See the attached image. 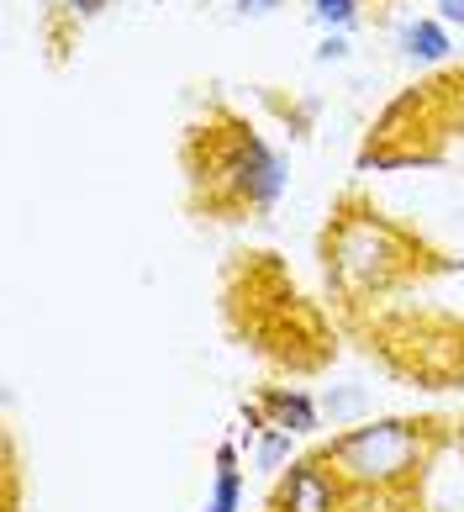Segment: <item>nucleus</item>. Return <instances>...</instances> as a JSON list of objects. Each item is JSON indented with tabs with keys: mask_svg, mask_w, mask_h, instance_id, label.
<instances>
[{
	"mask_svg": "<svg viewBox=\"0 0 464 512\" xmlns=\"http://www.w3.org/2000/svg\"><path fill=\"white\" fill-rule=\"evenodd\" d=\"M428 454V428L406 423V417H375V423H354L333 433V444L322 449V465H333V476L348 486H401Z\"/></svg>",
	"mask_w": 464,
	"mask_h": 512,
	"instance_id": "obj_1",
	"label": "nucleus"
},
{
	"mask_svg": "<svg viewBox=\"0 0 464 512\" xmlns=\"http://www.w3.org/2000/svg\"><path fill=\"white\" fill-rule=\"evenodd\" d=\"M406 270V243L380 217H343L327 238V275L343 291H380Z\"/></svg>",
	"mask_w": 464,
	"mask_h": 512,
	"instance_id": "obj_2",
	"label": "nucleus"
},
{
	"mask_svg": "<svg viewBox=\"0 0 464 512\" xmlns=\"http://www.w3.org/2000/svg\"><path fill=\"white\" fill-rule=\"evenodd\" d=\"M211 180L227 191V201L269 212V206L285 196L290 169L254 127H227V138L217 143V159H211Z\"/></svg>",
	"mask_w": 464,
	"mask_h": 512,
	"instance_id": "obj_3",
	"label": "nucleus"
},
{
	"mask_svg": "<svg viewBox=\"0 0 464 512\" xmlns=\"http://www.w3.org/2000/svg\"><path fill=\"white\" fill-rule=\"evenodd\" d=\"M343 502V481L317 460H290L280 470V491H275V512H338Z\"/></svg>",
	"mask_w": 464,
	"mask_h": 512,
	"instance_id": "obj_4",
	"label": "nucleus"
},
{
	"mask_svg": "<svg viewBox=\"0 0 464 512\" xmlns=\"http://www.w3.org/2000/svg\"><path fill=\"white\" fill-rule=\"evenodd\" d=\"M259 412H264L269 428H285V433H296V439H312L322 428V402L306 396L301 386H269L259 396Z\"/></svg>",
	"mask_w": 464,
	"mask_h": 512,
	"instance_id": "obj_5",
	"label": "nucleus"
},
{
	"mask_svg": "<svg viewBox=\"0 0 464 512\" xmlns=\"http://www.w3.org/2000/svg\"><path fill=\"white\" fill-rule=\"evenodd\" d=\"M396 48H401V59H412V64H443L454 53V37L438 16H412V22H401V32H396Z\"/></svg>",
	"mask_w": 464,
	"mask_h": 512,
	"instance_id": "obj_6",
	"label": "nucleus"
},
{
	"mask_svg": "<svg viewBox=\"0 0 464 512\" xmlns=\"http://www.w3.org/2000/svg\"><path fill=\"white\" fill-rule=\"evenodd\" d=\"M248 423H254L248 433H254V465H259V470H285L290 460H296V433H285V428H269L259 407L248 412Z\"/></svg>",
	"mask_w": 464,
	"mask_h": 512,
	"instance_id": "obj_7",
	"label": "nucleus"
},
{
	"mask_svg": "<svg viewBox=\"0 0 464 512\" xmlns=\"http://www.w3.org/2000/svg\"><path fill=\"white\" fill-rule=\"evenodd\" d=\"M364 407H370V391H364V386H327V396H322V417H333L338 428L359 423Z\"/></svg>",
	"mask_w": 464,
	"mask_h": 512,
	"instance_id": "obj_8",
	"label": "nucleus"
},
{
	"mask_svg": "<svg viewBox=\"0 0 464 512\" xmlns=\"http://www.w3.org/2000/svg\"><path fill=\"white\" fill-rule=\"evenodd\" d=\"M364 0H312V22L327 32H354Z\"/></svg>",
	"mask_w": 464,
	"mask_h": 512,
	"instance_id": "obj_9",
	"label": "nucleus"
},
{
	"mask_svg": "<svg viewBox=\"0 0 464 512\" xmlns=\"http://www.w3.org/2000/svg\"><path fill=\"white\" fill-rule=\"evenodd\" d=\"M238 507H243V470H217L206 512H238Z\"/></svg>",
	"mask_w": 464,
	"mask_h": 512,
	"instance_id": "obj_10",
	"label": "nucleus"
},
{
	"mask_svg": "<svg viewBox=\"0 0 464 512\" xmlns=\"http://www.w3.org/2000/svg\"><path fill=\"white\" fill-rule=\"evenodd\" d=\"M348 53H354V43H348V32H327L317 43V64H343Z\"/></svg>",
	"mask_w": 464,
	"mask_h": 512,
	"instance_id": "obj_11",
	"label": "nucleus"
},
{
	"mask_svg": "<svg viewBox=\"0 0 464 512\" xmlns=\"http://www.w3.org/2000/svg\"><path fill=\"white\" fill-rule=\"evenodd\" d=\"M111 6V0H64V11L74 16V22H90V16H101Z\"/></svg>",
	"mask_w": 464,
	"mask_h": 512,
	"instance_id": "obj_12",
	"label": "nucleus"
},
{
	"mask_svg": "<svg viewBox=\"0 0 464 512\" xmlns=\"http://www.w3.org/2000/svg\"><path fill=\"white\" fill-rule=\"evenodd\" d=\"M438 22L443 27H464V0H438Z\"/></svg>",
	"mask_w": 464,
	"mask_h": 512,
	"instance_id": "obj_13",
	"label": "nucleus"
},
{
	"mask_svg": "<svg viewBox=\"0 0 464 512\" xmlns=\"http://www.w3.org/2000/svg\"><path fill=\"white\" fill-rule=\"evenodd\" d=\"M232 6H238L243 16H269L275 6H285V0H232Z\"/></svg>",
	"mask_w": 464,
	"mask_h": 512,
	"instance_id": "obj_14",
	"label": "nucleus"
},
{
	"mask_svg": "<svg viewBox=\"0 0 464 512\" xmlns=\"http://www.w3.org/2000/svg\"><path fill=\"white\" fill-rule=\"evenodd\" d=\"M217 470H238V439L217 444Z\"/></svg>",
	"mask_w": 464,
	"mask_h": 512,
	"instance_id": "obj_15",
	"label": "nucleus"
}]
</instances>
